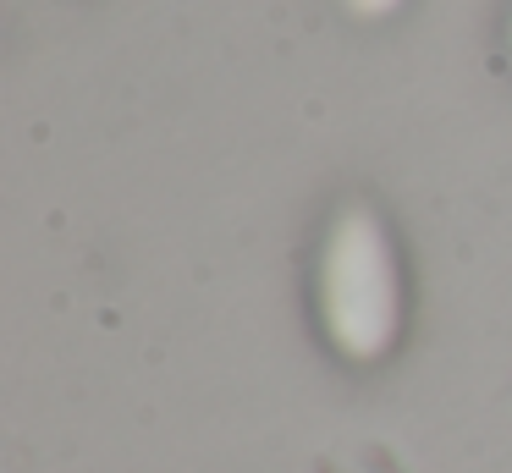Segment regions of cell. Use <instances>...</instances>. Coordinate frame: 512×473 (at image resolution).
<instances>
[{
    "instance_id": "6da1fadb",
    "label": "cell",
    "mask_w": 512,
    "mask_h": 473,
    "mask_svg": "<svg viewBox=\"0 0 512 473\" xmlns=\"http://www.w3.org/2000/svg\"><path fill=\"white\" fill-rule=\"evenodd\" d=\"M320 319L331 347L353 363H375L402 330L397 248L364 204L342 209L320 248Z\"/></svg>"
},
{
    "instance_id": "7a4b0ae2",
    "label": "cell",
    "mask_w": 512,
    "mask_h": 473,
    "mask_svg": "<svg viewBox=\"0 0 512 473\" xmlns=\"http://www.w3.org/2000/svg\"><path fill=\"white\" fill-rule=\"evenodd\" d=\"M347 6H353V11H364V17H380V11H391L397 0H347Z\"/></svg>"
}]
</instances>
